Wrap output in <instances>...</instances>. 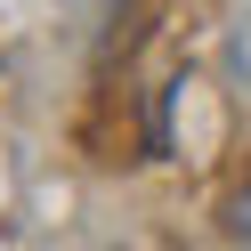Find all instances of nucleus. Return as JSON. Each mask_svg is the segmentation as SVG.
I'll list each match as a JSON object with an SVG mask.
<instances>
[]
</instances>
